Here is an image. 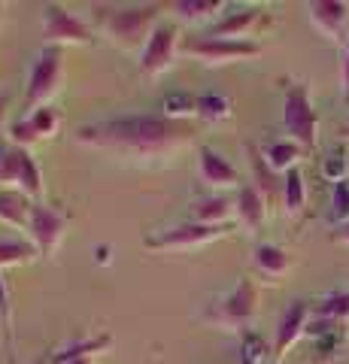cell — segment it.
<instances>
[{
	"label": "cell",
	"mask_w": 349,
	"mask_h": 364,
	"mask_svg": "<svg viewBox=\"0 0 349 364\" xmlns=\"http://www.w3.org/2000/svg\"><path fill=\"white\" fill-rule=\"evenodd\" d=\"M200 128L195 122H176L167 116H122L107 122H92L76 128V143L88 149L112 152L122 158H167L198 140Z\"/></svg>",
	"instance_id": "obj_1"
},
{
	"label": "cell",
	"mask_w": 349,
	"mask_h": 364,
	"mask_svg": "<svg viewBox=\"0 0 349 364\" xmlns=\"http://www.w3.org/2000/svg\"><path fill=\"white\" fill-rule=\"evenodd\" d=\"M164 6L161 4H140V6H119L112 13H104V33L122 46V49H140L146 46V40L152 37L155 25L161 21ZM143 52V49H140Z\"/></svg>",
	"instance_id": "obj_2"
},
{
	"label": "cell",
	"mask_w": 349,
	"mask_h": 364,
	"mask_svg": "<svg viewBox=\"0 0 349 364\" xmlns=\"http://www.w3.org/2000/svg\"><path fill=\"white\" fill-rule=\"evenodd\" d=\"M283 128L289 134V140H295L304 152L316 149L319 140V116L313 109L310 88L307 82H291L283 100Z\"/></svg>",
	"instance_id": "obj_3"
},
{
	"label": "cell",
	"mask_w": 349,
	"mask_h": 364,
	"mask_svg": "<svg viewBox=\"0 0 349 364\" xmlns=\"http://www.w3.org/2000/svg\"><path fill=\"white\" fill-rule=\"evenodd\" d=\"M179 52L210 67H222V64L255 58V55H262V46L255 40H225V37H210V33H188L179 43Z\"/></svg>",
	"instance_id": "obj_4"
},
{
	"label": "cell",
	"mask_w": 349,
	"mask_h": 364,
	"mask_svg": "<svg viewBox=\"0 0 349 364\" xmlns=\"http://www.w3.org/2000/svg\"><path fill=\"white\" fill-rule=\"evenodd\" d=\"M61 73H64L61 46H46L43 52H37V58L31 64V73H28V88H25V109L28 112L49 107V97L58 91Z\"/></svg>",
	"instance_id": "obj_5"
},
{
	"label": "cell",
	"mask_w": 349,
	"mask_h": 364,
	"mask_svg": "<svg viewBox=\"0 0 349 364\" xmlns=\"http://www.w3.org/2000/svg\"><path fill=\"white\" fill-rule=\"evenodd\" d=\"M228 234V228H213V225H200V222H179L161 231H152L143 240L146 249L152 252H188V249H200L207 243H216Z\"/></svg>",
	"instance_id": "obj_6"
},
{
	"label": "cell",
	"mask_w": 349,
	"mask_h": 364,
	"mask_svg": "<svg viewBox=\"0 0 349 364\" xmlns=\"http://www.w3.org/2000/svg\"><path fill=\"white\" fill-rule=\"evenodd\" d=\"M258 313V289L252 279H240L237 289L228 291L225 298L207 313L213 325L225 328V331H246Z\"/></svg>",
	"instance_id": "obj_7"
},
{
	"label": "cell",
	"mask_w": 349,
	"mask_h": 364,
	"mask_svg": "<svg viewBox=\"0 0 349 364\" xmlns=\"http://www.w3.org/2000/svg\"><path fill=\"white\" fill-rule=\"evenodd\" d=\"M67 222H70V213L67 210H58V207L43 203V200L33 203L28 237H31L33 249L40 252V258H55L58 255V249L64 243V234H67Z\"/></svg>",
	"instance_id": "obj_8"
},
{
	"label": "cell",
	"mask_w": 349,
	"mask_h": 364,
	"mask_svg": "<svg viewBox=\"0 0 349 364\" xmlns=\"http://www.w3.org/2000/svg\"><path fill=\"white\" fill-rule=\"evenodd\" d=\"M179 43H183V37H179L176 21H159L152 31V37L146 40L143 52H140V73L146 79H155L164 70H171L173 61H176Z\"/></svg>",
	"instance_id": "obj_9"
},
{
	"label": "cell",
	"mask_w": 349,
	"mask_h": 364,
	"mask_svg": "<svg viewBox=\"0 0 349 364\" xmlns=\"http://www.w3.org/2000/svg\"><path fill=\"white\" fill-rule=\"evenodd\" d=\"M43 37L49 40V46H85V43H95V31L92 25L64 9L58 4H46L43 6Z\"/></svg>",
	"instance_id": "obj_10"
},
{
	"label": "cell",
	"mask_w": 349,
	"mask_h": 364,
	"mask_svg": "<svg viewBox=\"0 0 349 364\" xmlns=\"http://www.w3.org/2000/svg\"><path fill=\"white\" fill-rule=\"evenodd\" d=\"M61 128V116L55 112L52 107H40L28 112L25 119H18L9 124V143L18 146V149H31L33 143L40 140H49V136H55Z\"/></svg>",
	"instance_id": "obj_11"
},
{
	"label": "cell",
	"mask_w": 349,
	"mask_h": 364,
	"mask_svg": "<svg viewBox=\"0 0 349 364\" xmlns=\"http://www.w3.org/2000/svg\"><path fill=\"white\" fill-rule=\"evenodd\" d=\"M307 13H310L313 28H316L325 40H331V43L349 40L346 37L349 4H343V0H313V4H307Z\"/></svg>",
	"instance_id": "obj_12"
},
{
	"label": "cell",
	"mask_w": 349,
	"mask_h": 364,
	"mask_svg": "<svg viewBox=\"0 0 349 364\" xmlns=\"http://www.w3.org/2000/svg\"><path fill=\"white\" fill-rule=\"evenodd\" d=\"M270 21V16L262 6H243L234 9V13H225L219 21L210 25V37H225V40H249V33H255L258 28H264Z\"/></svg>",
	"instance_id": "obj_13"
},
{
	"label": "cell",
	"mask_w": 349,
	"mask_h": 364,
	"mask_svg": "<svg viewBox=\"0 0 349 364\" xmlns=\"http://www.w3.org/2000/svg\"><path fill=\"white\" fill-rule=\"evenodd\" d=\"M310 304L307 301H291L289 310L279 316L276 322V334H274V358H283L286 352L298 343V340L307 334V325H310Z\"/></svg>",
	"instance_id": "obj_14"
},
{
	"label": "cell",
	"mask_w": 349,
	"mask_h": 364,
	"mask_svg": "<svg viewBox=\"0 0 349 364\" xmlns=\"http://www.w3.org/2000/svg\"><path fill=\"white\" fill-rule=\"evenodd\" d=\"M198 179L207 188H234L240 182V173L222 152L213 146H198Z\"/></svg>",
	"instance_id": "obj_15"
},
{
	"label": "cell",
	"mask_w": 349,
	"mask_h": 364,
	"mask_svg": "<svg viewBox=\"0 0 349 364\" xmlns=\"http://www.w3.org/2000/svg\"><path fill=\"white\" fill-rule=\"evenodd\" d=\"M246 155H249V167H252V176H255L252 186L262 191V198L267 203L276 200V198H283V179H279L276 170L264 161V152L258 149L255 143H246Z\"/></svg>",
	"instance_id": "obj_16"
},
{
	"label": "cell",
	"mask_w": 349,
	"mask_h": 364,
	"mask_svg": "<svg viewBox=\"0 0 349 364\" xmlns=\"http://www.w3.org/2000/svg\"><path fill=\"white\" fill-rule=\"evenodd\" d=\"M252 267H255V273H262L264 279L276 282L291 270V255L276 243H262L252 249Z\"/></svg>",
	"instance_id": "obj_17"
},
{
	"label": "cell",
	"mask_w": 349,
	"mask_h": 364,
	"mask_svg": "<svg viewBox=\"0 0 349 364\" xmlns=\"http://www.w3.org/2000/svg\"><path fill=\"white\" fill-rule=\"evenodd\" d=\"M234 215L246 231H258L267 219V200L262 198V191L255 186H243L237 191V200H234Z\"/></svg>",
	"instance_id": "obj_18"
},
{
	"label": "cell",
	"mask_w": 349,
	"mask_h": 364,
	"mask_svg": "<svg viewBox=\"0 0 349 364\" xmlns=\"http://www.w3.org/2000/svg\"><path fill=\"white\" fill-rule=\"evenodd\" d=\"M33 203H37V200H31L25 191L0 188V222L9 225V228H21V231H28Z\"/></svg>",
	"instance_id": "obj_19"
},
{
	"label": "cell",
	"mask_w": 349,
	"mask_h": 364,
	"mask_svg": "<svg viewBox=\"0 0 349 364\" xmlns=\"http://www.w3.org/2000/svg\"><path fill=\"white\" fill-rule=\"evenodd\" d=\"M112 343V334H95V337H80V340H70V343H64L55 355L49 358V364H67L73 358H95L100 352H107Z\"/></svg>",
	"instance_id": "obj_20"
},
{
	"label": "cell",
	"mask_w": 349,
	"mask_h": 364,
	"mask_svg": "<svg viewBox=\"0 0 349 364\" xmlns=\"http://www.w3.org/2000/svg\"><path fill=\"white\" fill-rule=\"evenodd\" d=\"M231 215H234V203L222 195H207L195 200V207H191V222L213 225V228H228Z\"/></svg>",
	"instance_id": "obj_21"
},
{
	"label": "cell",
	"mask_w": 349,
	"mask_h": 364,
	"mask_svg": "<svg viewBox=\"0 0 349 364\" xmlns=\"http://www.w3.org/2000/svg\"><path fill=\"white\" fill-rule=\"evenodd\" d=\"M179 21H207L213 16H219L225 4L222 0H176V4L167 6Z\"/></svg>",
	"instance_id": "obj_22"
},
{
	"label": "cell",
	"mask_w": 349,
	"mask_h": 364,
	"mask_svg": "<svg viewBox=\"0 0 349 364\" xmlns=\"http://www.w3.org/2000/svg\"><path fill=\"white\" fill-rule=\"evenodd\" d=\"M301 155H304V149L295 140H276V143L264 146V161L274 167L276 173H289V170L298 164Z\"/></svg>",
	"instance_id": "obj_23"
},
{
	"label": "cell",
	"mask_w": 349,
	"mask_h": 364,
	"mask_svg": "<svg viewBox=\"0 0 349 364\" xmlns=\"http://www.w3.org/2000/svg\"><path fill=\"white\" fill-rule=\"evenodd\" d=\"M283 207L289 215H301L307 207V186H304V176L298 167H291L283 176Z\"/></svg>",
	"instance_id": "obj_24"
},
{
	"label": "cell",
	"mask_w": 349,
	"mask_h": 364,
	"mask_svg": "<svg viewBox=\"0 0 349 364\" xmlns=\"http://www.w3.org/2000/svg\"><path fill=\"white\" fill-rule=\"evenodd\" d=\"M231 112H234V104H231V97H225V95H198V112L195 116L200 122H207V124H219L225 119H231Z\"/></svg>",
	"instance_id": "obj_25"
},
{
	"label": "cell",
	"mask_w": 349,
	"mask_h": 364,
	"mask_svg": "<svg viewBox=\"0 0 349 364\" xmlns=\"http://www.w3.org/2000/svg\"><path fill=\"white\" fill-rule=\"evenodd\" d=\"M25 152L28 149H18L13 143H0V186H18Z\"/></svg>",
	"instance_id": "obj_26"
},
{
	"label": "cell",
	"mask_w": 349,
	"mask_h": 364,
	"mask_svg": "<svg viewBox=\"0 0 349 364\" xmlns=\"http://www.w3.org/2000/svg\"><path fill=\"white\" fill-rule=\"evenodd\" d=\"M40 252L33 249V243H18V240H0V270L4 267H21L37 261Z\"/></svg>",
	"instance_id": "obj_27"
},
{
	"label": "cell",
	"mask_w": 349,
	"mask_h": 364,
	"mask_svg": "<svg viewBox=\"0 0 349 364\" xmlns=\"http://www.w3.org/2000/svg\"><path fill=\"white\" fill-rule=\"evenodd\" d=\"M313 316L328 318V322L340 325L349 318V291H334L328 298H322L316 306H313Z\"/></svg>",
	"instance_id": "obj_28"
},
{
	"label": "cell",
	"mask_w": 349,
	"mask_h": 364,
	"mask_svg": "<svg viewBox=\"0 0 349 364\" xmlns=\"http://www.w3.org/2000/svg\"><path fill=\"white\" fill-rule=\"evenodd\" d=\"M0 334H4V346H6L9 364H13V349H16V334H13V301H9V289H6L4 273H0Z\"/></svg>",
	"instance_id": "obj_29"
},
{
	"label": "cell",
	"mask_w": 349,
	"mask_h": 364,
	"mask_svg": "<svg viewBox=\"0 0 349 364\" xmlns=\"http://www.w3.org/2000/svg\"><path fill=\"white\" fill-rule=\"evenodd\" d=\"M198 112V97L188 95V91H171L164 95V116L176 119V122H188V116Z\"/></svg>",
	"instance_id": "obj_30"
},
{
	"label": "cell",
	"mask_w": 349,
	"mask_h": 364,
	"mask_svg": "<svg viewBox=\"0 0 349 364\" xmlns=\"http://www.w3.org/2000/svg\"><path fill=\"white\" fill-rule=\"evenodd\" d=\"M267 355H274V349H267V343L258 334L246 331L240 340V352H237V361L240 364H267Z\"/></svg>",
	"instance_id": "obj_31"
},
{
	"label": "cell",
	"mask_w": 349,
	"mask_h": 364,
	"mask_svg": "<svg viewBox=\"0 0 349 364\" xmlns=\"http://www.w3.org/2000/svg\"><path fill=\"white\" fill-rule=\"evenodd\" d=\"M18 191H25L31 200L43 198V173L37 161H33V155L25 152V161H21V179H18Z\"/></svg>",
	"instance_id": "obj_32"
},
{
	"label": "cell",
	"mask_w": 349,
	"mask_h": 364,
	"mask_svg": "<svg viewBox=\"0 0 349 364\" xmlns=\"http://www.w3.org/2000/svg\"><path fill=\"white\" fill-rule=\"evenodd\" d=\"M331 219L337 225H346L349 222V182L340 179L334 186V198H331Z\"/></svg>",
	"instance_id": "obj_33"
},
{
	"label": "cell",
	"mask_w": 349,
	"mask_h": 364,
	"mask_svg": "<svg viewBox=\"0 0 349 364\" xmlns=\"http://www.w3.org/2000/svg\"><path fill=\"white\" fill-rule=\"evenodd\" d=\"M340 88H343V97L349 104V40H346V52H343V70H340Z\"/></svg>",
	"instance_id": "obj_34"
},
{
	"label": "cell",
	"mask_w": 349,
	"mask_h": 364,
	"mask_svg": "<svg viewBox=\"0 0 349 364\" xmlns=\"http://www.w3.org/2000/svg\"><path fill=\"white\" fill-rule=\"evenodd\" d=\"M331 240H334V243H349V222L334 228V231H331Z\"/></svg>",
	"instance_id": "obj_35"
},
{
	"label": "cell",
	"mask_w": 349,
	"mask_h": 364,
	"mask_svg": "<svg viewBox=\"0 0 349 364\" xmlns=\"http://www.w3.org/2000/svg\"><path fill=\"white\" fill-rule=\"evenodd\" d=\"M6 112H9V97L0 95V131H4V124H6Z\"/></svg>",
	"instance_id": "obj_36"
},
{
	"label": "cell",
	"mask_w": 349,
	"mask_h": 364,
	"mask_svg": "<svg viewBox=\"0 0 349 364\" xmlns=\"http://www.w3.org/2000/svg\"><path fill=\"white\" fill-rule=\"evenodd\" d=\"M67 364H95V358H73V361H67Z\"/></svg>",
	"instance_id": "obj_37"
},
{
	"label": "cell",
	"mask_w": 349,
	"mask_h": 364,
	"mask_svg": "<svg viewBox=\"0 0 349 364\" xmlns=\"http://www.w3.org/2000/svg\"><path fill=\"white\" fill-rule=\"evenodd\" d=\"M4 9H6V6H4V4H0V18H4Z\"/></svg>",
	"instance_id": "obj_38"
},
{
	"label": "cell",
	"mask_w": 349,
	"mask_h": 364,
	"mask_svg": "<svg viewBox=\"0 0 349 364\" xmlns=\"http://www.w3.org/2000/svg\"><path fill=\"white\" fill-rule=\"evenodd\" d=\"M343 136H349V128H346V131H343Z\"/></svg>",
	"instance_id": "obj_39"
},
{
	"label": "cell",
	"mask_w": 349,
	"mask_h": 364,
	"mask_svg": "<svg viewBox=\"0 0 349 364\" xmlns=\"http://www.w3.org/2000/svg\"><path fill=\"white\" fill-rule=\"evenodd\" d=\"M33 364H43V361H33Z\"/></svg>",
	"instance_id": "obj_40"
},
{
	"label": "cell",
	"mask_w": 349,
	"mask_h": 364,
	"mask_svg": "<svg viewBox=\"0 0 349 364\" xmlns=\"http://www.w3.org/2000/svg\"><path fill=\"white\" fill-rule=\"evenodd\" d=\"M270 364H276V361H270Z\"/></svg>",
	"instance_id": "obj_41"
}]
</instances>
